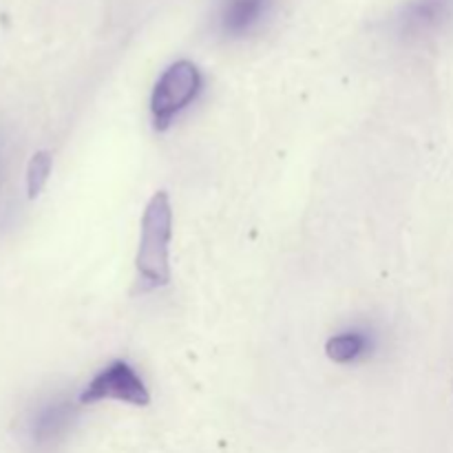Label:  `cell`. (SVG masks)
<instances>
[{
	"label": "cell",
	"mask_w": 453,
	"mask_h": 453,
	"mask_svg": "<svg viewBox=\"0 0 453 453\" xmlns=\"http://www.w3.org/2000/svg\"><path fill=\"white\" fill-rule=\"evenodd\" d=\"M173 233V208L166 190H157L146 203L142 217V237L137 248L135 265L140 277L150 288L168 286L171 264H168V243Z\"/></svg>",
	"instance_id": "1"
},
{
	"label": "cell",
	"mask_w": 453,
	"mask_h": 453,
	"mask_svg": "<svg viewBox=\"0 0 453 453\" xmlns=\"http://www.w3.org/2000/svg\"><path fill=\"white\" fill-rule=\"evenodd\" d=\"M202 87V75L197 66L188 60H177L159 75L150 96V113H153L155 131H166L175 115L188 106Z\"/></svg>",
	"instance_id": "2"
},
{
	"label": "cell",
	"mask_w": 453,
	"mask_h": 453,
	"mask_svg": "<svg viewBox=\"0 0 453 453\" xmlns=\"http://www.w3.org/2000/svg\"><path fill=\"white\" fill-rule=\"evenodd\" d=\"M102 401H119L135 407H146L150 403V394L128 363L115 361L104 367L80 394L82 405H93V403Z\"/></svg>",
	"instance_id": "3"
},
{
	"label": "cell",
	"mask_w": 453,
	"mask_h": 453,
	"mask_svg": "<svg viewBox=\"0 0 453 453\" xmlns=\"http://www.w3.org/2000/svg\"><path fill=\"white\" fill-rule=\"evenodd\" d=\"M268 7V0H226L224 4V29L228 34H243L250 29L261 13Z\"/></svg>",
	"instance_id": "4"
},
{
	"label": "cell",
	"mask_w": 453,
	"mask_h": 453,
	"mask_svg": "<svg viewBox=\"0 0 453 453\" xmlns=\"http://www.w3.org/2000/svg\"><path fill=\"white\" fill-rule=\"evenodd\" d=\"M449 0H418L411 4L405 13V22L410 29H427L434 27L438 20H442Z\"/></svg>",
	"instance_id": "5"
},
{
	"label": "cell",
	"mask_w": 453,
	"mask_h": 453,
	"mask_svg": "<svg viewBox=\"0 0 453 453\" xmlns=\"http://www.w3.org/2000/svg\"><path fill=\"white\" fill-rule=\"evenodd\" d=\"M53 157L49 150H38V153L31 157L29 166H27V195L29 199H35L42 188L47 186L49 175H51Z\"/></svg>",
	"instance_id": "6"
},
{
	"label": "cell",
	"mask_w": 453,
	"mask_h": 453,
	"mask_svg": "<svg viewBox=\"0 0 453 453\" xmlns=\"http://www.w3.org/2000/svg\"><path fill=\"white\" fill-rule=\"evenodd\" d=\"M363 339L358 334H341L332 336L326 345L327 358L334 363H349L363 352Z\"/></svg>",
	"instance_id": "7"
}]
</instances>
